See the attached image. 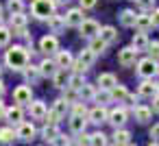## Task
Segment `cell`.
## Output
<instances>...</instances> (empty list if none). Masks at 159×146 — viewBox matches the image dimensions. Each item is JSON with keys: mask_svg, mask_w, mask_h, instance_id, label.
<instances>
[{"mask_svg": "<svg viewBox=\"0 0 159 146\" xmlns=\"http://www.w3.org/2000/svg\"><path fill=\"white\" fill-rule=\"evenodd\" d=\"M79 31H81V35H83V37L92 39V37H96V35H98L100 26H98V22H96V20H87V18H85V20L79 24Z\"/></svg>", "mask_w": 159, "mask_h": 146, "instance_id": "obj_13", "label": "cell"}, {"mask_svg": "<svg viewBox=\"0 0 159 146\" xmlns=\"http://www.w3.org/2000/svg\"><path fill=\"white\" fill-rule=\"evenodd\" d=\"M70 116H87L85 100H81V103H72V105H70Z\"/></svg>", "mask_w": 159, "mask_h": 146, "instance_id": "obj_40", "label": "cell"}, {"mask_svg": "<svg viewBox=\"0 0 159 146\" xmlns=\"http://www.w3.org/2000/svg\"><path fill=\"white\" fill-rule=\"evenodd\" d=\"M150 26H152L150 11H142V13H137V18H135V29H137V31H148Z\"/></svg>", "mask_w": 159, "mask_h": 146, "instance_id": "obj_19", "label": "cell"}, {"mask_svg": "<svg viewBox=\"0 0 159 146\" xmlns=\"http://www.w3.org/2000/svg\"><path fill=\"white\" fill-rule=\"evenodd\" d=\"M96 83H98V87L111 89V87H113V85L118 83V79H116V74H111V72H102V74H98Z\"/></svg>", "mask_w": 159, "mask_h": 146, "instance_id": "obj_25", "label": "cell"}, {"mask_svg": "<svg viewBox=\"0 0 159 146\" xmlns=\"http://www.w3.org/2000/svg\"><path fill=\"white\" fill-rule=\"evenodd\" d=\"M74 94H76V89H72V87H68V89L63 92V98H66L68 103H74Z\"/></svg>", "mask_w": 159, "mask_h": 146, "instance_id": "obj_47", "label": "cell"}, {"mask_svg": "<svg viewBox=\"0 0 159 146\" xmlns=\"http://www.w3.org/2000/svg\"><path fill=\"white\" fill-rule=\"evenodd\" d=\"M7 11L11 13H22L24 11V0H7Z\"/></svg>", "mask_w": 159, "mask_h": 146, "instance_id": "obj_38", "label": "cell"}, {"mask_svg": "<svg viewBox=\"0 0 159 146\" xmlns=\"http://www.w3.org/2000/svg\"><path fill=\"white\" fill-rule=\"evenodd\" d=\"M94 100H96L98 105H107V103H111V100H113V96H111V89H105V87H100V89L96 92Z\"/></svg>", "mask_w": 159, "mask_h": 146, "instance_id": "obj_37", "label": "cell"}, {"mask_svg": "<svg viewBox=\"0 0 159 146\" xmlns=\"http://www.w3.org/2000/svg\"><path fill=\"white\" fill-rule=\"evenodd\" d=\"M57 9V0H33L31 5V16L35 20H46L48 16H52Z\"/></svg>", "mask_w": 159, "mask_h": 146, "instance_id": "obj_2", "label": "cell"}, {"mask_svg": "<svg viewBox=\"0 0 159 146\" xmlns=\"http://www.w3.org/2000/svg\"><path fill=\"white\" fill-rule=\"evenodd\" d=\"M150 18H152V26H157V29H159V7L150 11Z\"/></svg>", "mask_w": 159, "mask_h": 146, "instance_id": "obj_49", "label": "cell"}, {"mask_svg": "<svg viewBox=\"0 0 159 146\" xmlns=\"http://www.w3.org/2000/svg\"><path fill=\"white\" fill-rule=\"evenodd\" d=\"M0 74H2V68H0Z\"/></svg>", "mask_w": 159, "mask_h": 146, "instance_id": "obj_56", "label": "cell"}, {"mask_svg": "<svg viewBox=\"0 0 159 146\" xmlns=\"http://www.w3.org/2000/svg\"><path fill=\"white\" fill-rule=\"evenodd\" d=\"M70 105H72V103H68L66 98H59V100H55V105H52V111L59 116V120H63V118H66V113L70 111Z\"/></svg>", "mask_w": 159, "mask_h": 146, "instance_id": "obj_28", "label": "cell"}, {"mask_svg": "<svg viewBox=\"0 0 159 146\" xmlns=\"http://www.w3.org/2000/svg\"><path fill=\"white\" fill-rule=\"evenodd\" d=\"M107 118H109V111L105 105H96L94 109L87 111V120L92 124H102V122H107Z\"/></svg>", "mask_w": 159, "mask_h": 146, "instance_id": "obj_11", "label": "cell"}, {"mask_svg": "<svg viewBox=\"0 0 159 146\" xmlns=\"http://www.w3.org/2000/svg\"><path fill=\"white\" fill-rule=\"evenodd\" d=\"M52 144H72V139H70V137H66V135H61V133H59V135H57V137H55V142H52Z\"/></svg>", "mask_w": 159, "mask_h": 146, "instance_id": "obj_48", "label": "cell"}, {"mask_svg": "<svg viewBox=\"0 0 159 146\" xmlns=\"http://www.w3.org/2000/svg\"><path fill=\"white\" fill-rule=\"evenodd\" d=\"M150 142L159 144V124H152V129H150Z\"/></svg>", "mask_w": 159, "mask_h": 146, "instance_id": "obj_45", "label": "cell"}, {"mask_svg": "<svg viewBox=\"0 0 159 146\" xmlns=\"http://www.w3.org/2000/svg\"><path fill=\"white\" fill-rule=\"evenodd\" d=\"M22 74H24V79H26V83H37L39 79H42V72H39V66H24V70H22Z\"/></svg>", "mask_w": 159, "mask_h": 146, "instance_id": "obj_20", "label": "cell"}, {"mask_svg": "<svg viewBox=\"0 0 159 146\" xmlns=\"http://www.w3.org/2000/svg\"><path fill=\"white\" fill-rule=\"evenodd\" d=\"M55 61H57V66H59V68L68 70V68H72L74 57H72V52H70V50H57V52H55Z\"/></svg>", "mask_w": 159, "mask_h": 146, "instance_id": "obj_18", "label": "cell"}, {"mask_svg": "<svg viewBox=\"0 0 159 146\" xmlns=\"http://www.w3.org/2000/svg\"><path fill=\"white\" fill-rule=\"evenodd\" d=\"M11 29L13 31L26 29V16H24V11L22 13H11Z\"/></svg>", "mask_w": 159, "mask_h": 146, "instance_id": "obj_35", "label": "cell"}, {"mask_svg": "<svg viewBox=\"0 0 159 146\" xmlns=\"http://www.w3.org/2000/svg\"><path fill=\"white\" fill-rule=\"evenodd\" d=\"M68 79H70V76H66V70H63V68H59V70L52 74V83H55V87H59V89H66V87H68Z\"/></svg>", "mask_w": 159, "mask_h": 146, "instance_id": "obj_32", "label": "cell"}, {"mask_svg": "<svg viewBox=\"0 0 159 146\" xmlns=\"http://www.w3.org/2000/svg\"><path fill=\"white\" fill-rule=\"evenodd\" d=\"M59 70V66H57V61L55 59H44L42 63H39V72H42V76H50L52 79V74Z\"/></svg>", "mask_w": 159, "mask_h": 146, "instance_id": "obj_24", "label": "cell"}, {"mask_svg": "<svg viewBox=\"0 0 159 146\" xmlns=\"http://www.w3.org/2000/svg\"><path fill=\"white\" fill-rule=\"evenodd\" d=\"M137 74L142 79H152L157 74V61L152 57H144L137 61Z\"/></svg>", "mask_w": 159, "mask_h": 146, "instance_id": "obj_4", "label": "cell"}, {"mask_svg": "<svg viewBox=\"0 0 159 146\" xmlns=\"http://www.w3.org/2000/svg\"><path fill=\"white\" fill-rule=\"evenodd\" d=\"M87 116H70V131L76 135V133H81V131H85V126H87Z\"/></svg>", "mask_w": 159, "mask_h": 146, "instance_id": "obj_21", "label": "cell"}, {"mask_svg": "<svg viewBox=\"0 0 159 146\" xmlns=\"http://www.w3.org/2000/svg\"><path fill=\"white\" fill-rule=\"evenodd\" d=\"M135 5L139 7V11H152L155 9V0H135Z\"/></svg>", "mask_w": 159, "mask_h": 146, "instance_id": "obj_43", "label": "cell"}, {"mask_svg": "<svg viewBox=\"0 0 159 146\" xmlns=\"http://www.w3.org/2000/svg\"><path fill=\"white\" fill-rule=\"evenodd\" d=\"M157 92H159V83H152L150 79H144L139 83V87H137V94L144 96V98H152Z\"/></svg>", "mask_w": 159, "mask_h": 146, "instance_id": "obj_16", "label": "cell"}, {"mask_svg": "<svg viewBox=\"0 0 159 146\" xmlns=\"http://www.w3.org/2000/svg\"><path fill=\"white\" fill-rule=\"evenodd\" d=\"M79 2H81L83 9H94V7L98 5V0H79Z\"/></svg>", "mask_w": 159, "mask_h": 146, "instance_id": "obj_46", "label": "cell"}, {"mask_svg": "<svg viewBox=\"0 0 159 146\" xmlns=\"http://www.w3.org/2000/svg\"><path fill=\"white\" fill-rule=\"evenodd\" d=\"M5 92H7V87H5V83H2V81H0V98L5 96Z\"/></svg>", "mask_w": 159, "mask_h": 146, "instance_id": "obj_52", "label": "cell"}, {"mask_svg": "<svg viewBox=\"0 0 159 146\" xmlns=\"http://www.w3.org/2000/svg\"><path fill=\"white\" fill-rule=\"evenodd\" d=\"M2 16H5V11H2V5H0V22H2Z\"/></svg>", "mask_w": 159, "mask_h": 146, "instance_id": "obj_53", "label": "cell"}, {"mask_svg": "<svg viewBox=\"0 0 159 146\" xmlns=\"http://www.w3.org/2000/svg\"><path fill=\"white\" fill-rule=\"evenodd\" d=\"M94 61H96V52H92L89 48H85V50H81V55L72 63V68H74V72H87L94 66Z\"/></svg>", "mask_w": 159, "mask_h": 146, "instance_id": "obj_3", "label": "cell"}, {"mask_svg": "<svg viewBox=\"0 0 159 146\" xmlns=\"http://www.w3.org/2000/svg\"><path fill=\"white\" fill-rule=\"evenodd\" d=\"M137 50L133 48V46H126V48H120L118 50V63L122 66V68H131V66H135V61H137Z\"/></svg>", "mask_w": 159, "mask_h": 146, "instance_id": "obj_5", "label": "cell"}, {"mask_svg": "<svg viewBox=\"0 0 159 146\" xmlns=\"http://www.w3.org/2000/svg\"><path fill=\"white\" fill-rule=\"evenodd\" d=\"M111 96H113V100L126 103V105H133V100H135V96H131L129 89H126L124 85H120V83H116V85L111 87Z\"/></svg>", "mask_w": 159, "mask_h": 146, "instance_id": "obj_12", "label": "cell"}, {"mask_svg": "<svg viewBox=\"0 0 159 146\" xmlns=\"http://www.w3.org/2000/svg\"><path fill=\"white\" fill-rule=\"evenodd\" d=\"M157 74H159V66H157Z\"/></svg>", "mask_w": 159, "mask_h": 146, "instance_id": "obj_55", "label": "cell"}, {"mask_svg": "<svg viewBox=\"0 0 159 146\" xmlns=\"http://www.w3.org/2000/svg\"><path fill=\"white\" fill-rule=\"evenodd\" d=\"M129 120V111H126V107H116V109H111L109 111V118H107V122L116 129V126H124V122Z\"/></svg>", "mask_w": 159, "mask_h": 146, "instance_id": "obj_7", "label": "cell"}, {"mask_svg": "<svg viewBox=\"0 0 159 146\" xmlns=\"http://www.w3.org/2000/svg\"><path fill=\"white\" fill-rule=\"evenodd\" d=\"M16 133H18V139H22V142H33V139H35V135H37V129H35V124H33V122L22 120V122L18 124Z\"/></svg>", "mask_w": 159, "mask_h": 146, "instance_id": "obj_6", "label": "cell"}, {"mask_svg": "<svg viewBox=\"0 0 159 146\" xmlns=\"http://www.w3.org/2000/svg\"><path fill=\"white\" fill-rule=\"evenodd\" d=\"M150 100H152V107H150V109H152V113H159V92H157Z\"/></svg>", "mask_w": 159, "mask_h": 146, "instance_id": "obj_50", "label": "cell"}, {"mask_svg": "<svg viewBox=\"0 0 159 146\" xmlns=\"http://www.w3.org/2000/svg\"><path fill=\"white\" fill-rule=\"evenodd\" d=\"M31 48H26V46H11L7 52H5V63H7V68H11L13 72H22L24 70V66L29 63V59H31Z\"/></svg>", "mask_w": 159, "mask_h": 146, "instance_id": "obj_1", "label": "cell"}, {"mask_svg": "<svg viewBox=\"0 0 159 146\" xmlns=\"http://www.w3.org/2000/svg\"><path fill=\"white\" fill-rule=\"evenodd\" d=\"M66 2H70V0H57V5H66Z\"/></svg>", "mask_w": 159, "mask_h": 146, "instance_id": "obj_54", "label": "cell"}, {"mask_svg": "<svg viewBox=\"0 0 159 146\" xmlns=\"http://www.w3.org/2000/svg\"><path fill=\"white\" fill-rule=\"evenodd\" d=\"M57 135H59V126H57L55 122H46V126L42 129V137H44L46 142H50V144H52Z\"/></svg>", "mask_w": 159, "mask_h": 146, "instance_id": "obj_27", "label": "cell"}, {"mask_svg": "<svg viewBox=\"0 0 159 146\" xmlns=\"http://www.w3.org/2000/svg\"><path fill=\"white\" fill-rule=\"evenodd\" d=\"M131 2H135V0H131Z\"/></svg>", "mask_w": 159, "mask_h": 146, "instance_id": "obj_57", "label": "cell"}, {"mask_svg": "<svg viewBox=\"0 0 159 146\" xmlns=\"http://www.w3.org/2000/svg\"><path fill=\"white\" fill-rule=\"evenodd\" d=\"M5 113H7V107H5L2 98H0V118H5Z\"/></svg>", "mask_w": 159, "mask_h": 146, "instance_id": "obj_51", "label": "cell"}, {"mask_svg": "<svg viewBox=\"0 0 159 146\" xmlns=\"http://www.w3.org/2000/svg\"><path fill=\"white\" fill-rule=\"evenodd\" d=\"M83 11H85L83 7H76V9H70V11H68V13L63 16V18H66V26H76V29H79V24H81V22L85 20V16H83Z\"/></svg>", "mask_w": 159, "mask_h": 146, "instance_id": "obj_15", "label": "cell"}, {"mask_svg": "<svg viewBox=\"0 0 159 146\" xmlns=\"http://www.w3.org/2000/svg\"><path fill=\"white\" fill-rule=\"evenodd\" d=\"M18 139V133L13 131V126H2L0 129V144H13Z\"/></svg>", "mask_w": 159, "mask_h": 146, "instance_id": "obj_29", "label": "cell"}, {"mask_svg": "<svg viewBox=\"0 0 159 146\" xmlns=\"http://www.w3.org/2000/svg\"><path fill=\"white\" fill-rule=\"evenodd\" d=\"M148 57H152L155 61L159 59V39H155V42H148Z\"/></svg>", "mask_w": 159, "mask_h": 146, "instance_id": "obj_42", "label": "cell"}, {"mask_svg": "<svg viewBox=\"0 0 159 146\" xmlns=\"http://www.w3.org/2000/svg\"><path fill=\"white\" fill-rule=\"evenodd\" d=\"M13 100L18 103V105H29L31 100H33V89L29 87V85H18L16 89H13Z\"/></svg>", "mask_w": 159, "mask_h": 146, "instance_id": "obj_9", "label": "cell"}, {"mask_svg": "<svg viewBox=\"0 0 159 146\" xmlns=\"http://www.w3.org/2000/svg\"><path fill=\"white\" fill-rule=\"evenodd\" d=\"M135 18H137V13L133 9H124L120 13V24L126 26V29H131V26H135Z\"/></svg>", "mask_w": 159, "mask_h": 146, "instance_id": "obj_30", "label": "cell"}, {"mask_svg": "<svg viewBox=\"0 0 159 146\" xmlns=\"http://www.w3.org/2000/svg\"><path fill=\"white\" fill-rule=\"evenodd\" d=\"M29 113H31L33 120H46L48 107H46L44 100H31V103H29Z\"/></svg>", "mask_w": 159, "mask_h": 146, "instance_id": "obj_10", "label": "cell"}, {"mask_svg": "<svg viewBox=\"0 0 159 146\" xmlns=\"http://www.w3.org/2000/svg\"><path fill=\"white\" fill-rule=\"evenodd\" d=\"M85 85V76H83V72H74V74H70V79H68V87H72V89H81Z\"/></svg>", "mask_w": 159, "mask_h": 146, "instance_id": "obj_34", "label": "cell"}, {"mask_svg": "<svg viewBox=\"0 0 159 146\" xmlns=\"http://www.w3.org/2000/svg\"><path fill=\"white\" fill-rule=\"evenodd\" d=\"M131 46H133L137 52L146 50V48H148V37H146V31H137V33L133 35V42H131Z\"/></svg>", "mask_w": 159, "mask_h": 146, "instance_id": "obj_22", "label": "cell"}, {"mask_svg": "<svg viewBox=\"0 0 159 146\" xmlns=\"http://www.w3.org/2000/svg\"><path fill=\"white\" fill-rule=\"evenodd\" d=\"M39 50H42L44 55H55V52L59 50V39H57V35H44V37L39 39Z\"/></svg>", "mask_w": 159, "mask_h": 146, "instance_id": "obj_8", "label": "cell"}, {"mask_svg": "<svg viewBox=\"0 0 159 146\" xmlns=\"http://www.w3.org/2000/svg\"><path fill=\"white\" fill-rule=\"evenodd\" d=\"M11 29L9 26H2V24H0V46H7L9 42H11Z\"/></svg>", "mask_w": 159, "mask_h": 146, "instance_id": "obj_41", "label": "cell"}, {"mask_svg": "<svg viewBox=\"0 0 159 146\" xmlns=\"http://www.w3.org/2000/svg\"><path fill=\"white\" fill-rule=\"evenodd\" d=\"M89 144H94V146H105V144H109V139H107V135H105L102 131H96V133L89 135Z\"/></svg>", "mask_w": 159, "mask_h": 146, "instance_id": "obj_39", "label": "cell"}, {"mask_svg": "<svg viewBox=\"0 0 159 146\" xmlns=\"http://www.w3.org/2000/svg\"><path fill=\"white\" fill-rule=\"evenodd\" d=\"M98 35H100L107 44H111V42H116V39H118V31H116L113 26H100Z\"/></svg>", "mask_w": 159, "mask_h": 146, "instance_id": "obj_33", "label": "cell"}, {"mask_svg": "<svg viewBox=\"0 0 159 146\" xmlns=\"http://www.w3.org/2000/svg\"><path fill=\"white\" fill-rule=\"evenodd\" d=\"M133 118L139 122V124H146L150 118H152V109L148 105H133Z\"/></svg>", "mask_w": 159, "mask_h": 146, "instance_id": "obj_17", "label": "cell"}, {"mask_svg": "<svg viewBox=\"0 0 159 146\" xmlns=\"http://www.w3.org/2000/svg\"><path fill=\"white\" fill-rule=\"evenodd\" d=\"M96 85H89V83H85L81 89H79V96H81V100H94V96H96Z\"/></svg>", "mask_w": 159, "mask_h": 146, "instance_id": "obj_36", "label": "cell"}, {"mask_svg": "<svg viewBox=\"0 0 159 146\" xmlns=\"http://www.w3.org/2000/svg\"><path fill=\"white\" fill-rule=\"evenodd\" d=\"M107 46H109V44H107L100 35H96V37H92V39H89V46H87V48H89L92 52H96V55H102V52L107 50Z\"/></svg>", "mask_w": 159, "mask_h": 146, "instance_id": "obj_26", "label": "cell"}, {"mask_svg": "<svg viewBox=\"0 0 159 146\" xmlns=\"http://www.w3.org/2000/svg\"><path fill=\"white\" fill-rule=\"evenodd\" d=\"M46 22H48V26H50L55 33H59V31L66 26V18H63V16H57V13L48 16V18H46Z\"/></svg>", "mask_w": 159, "mask_h": 146, "instance_id": "obj_31", "label": "cell"}, {"mask_svg": "<svg viewBox=\"0 0 159 146\" xmlns=\"http://www.w3.org/2000/svg\"><path fill=\"white\" fill-rule=\"evenodd\" d=\"M5 118H7V122L9 124H20L22 120H24V109H22V105H13V107H7V113H5Z\"/></svg>", "mask_w": 159, "mask_h": 146, "instance_id": "obj_14", "label": "cell"}, {"mask_svg": "<svg viewBox=\"0 0 159 146\" xmlns=\"http://www.w3.org/2000/svg\"><path fill=\"white\" fill-rule=\"evenodd\" d=\"M111 142L113 144H131V131H126L122 126H116V131L111 135Z\"/></svg>", "mask_w": 159, "mask_h": 146, "instance_id": "obj_23", "label": "cell"}, {"mask_svg": "<svg viewBox=\"0 0 159 146\" xmlns=\"http://www.w3.org/2000/svg\"><path fill=\"white\" fill-rule=\"evenodd\" d=\"M76 135H79V137H76V139H72L74 144H89V135H87L85 131H81V133H76Z\"/></svg>", "mask_w": 159, "mask_h": 146, "instance_id": "obj_44", "label": "cell"}]
</instances>
